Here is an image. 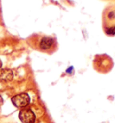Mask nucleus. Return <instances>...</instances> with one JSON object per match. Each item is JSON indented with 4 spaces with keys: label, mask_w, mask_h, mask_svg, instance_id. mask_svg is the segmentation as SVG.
Wrapping results in <instances>:
<instances>
[{
    "label": "nucleus",
    "mask_w": 115,
    "mask_h": 123,
    "mask_svg": "<svg viewBox=\"0 0 115 123\" xmlns=\"http://www.w3.org/2000/svg\"><path fill=\"white\" fill-rule=\"evenodd\" d=\"M12 103L13 105L15 106L16 108H24L27 107L30 103V96L27 93H19L17 95H14V97H12Z\"/></svg>",
    "instance_id": "nucleus-1"
},
{
    "label": "nucleus",
    "mask_w": 115,
    "mask_h": 123,
    "mask_svg": "<svg viewBox=\"0 0 115 123\" xmlns=\"http://www.w3.org/2000/svg\"><path fill=\"white\" fill-rule=\"evenodd\" d=\"M35 114L34 112L28 107L22 108L19 111V120L23 123H33L35 121Z\"/></svg>",
    "instance_id": "nucleus-2"
},
{
    "label": "nucleus",
    "mask_w": 115,
    "mask_h": 123,
    "mask_svg": "<svg viewBox=\"0 0 115 123\" xmlns=\"http://www.w3.org/2000/svg\"><path fill=\"white\" fill-rule=\"evenodd\" d=\"M14 78V73L9 68H0V82L7 83Z\"/></svg>",
    "instance_id": "nucleus-3"
},
{
    "label": "nucleus",
    "mask_w": 115,
    "mask_h": 123,
    "mask_svg": "<svg viewBox=\"0 0 115 123\" xmlns=\"http://www.w3.org/2000/svg\"><path fill=\"white\" fill-rule=\"evenodd\" d=\"M54 44V40L53 38L51 37H43L40 41V49H42V50H47V49H50L53 46Z\"/></svg>",
    "instance_id": "nucleus-4"
},
{
    "label": "nucleus",
    "mask_w": 115,
    "mask_h": 123,
    "mask_svg": "<svg viewBox=\"0 0 115 123\" xmlns=\"http://www.w3.org/2000/svg\"><path fill=\"white\" fill-rule=\"evenodd\" d=\"M106 33L109 35H114L115 34V26L108 28V29L106 30Z\"/></svg>",
    "instance_id": "nucleus-5"
},
{
    "label": "nucleus",
    "mask_w": 115,
    "mask_h": 123,
    "mask_svg": "<svg viewBox=\"0 0 115 123\" xmlns=\"http://www.w3.org/2000/svg\"><path fill=\"white\" fill-rule=\"evenodd\" d=\"M66 73L68 75H73L74 74V67H72V66L68 67V68L66 69Z\"/></svg>",
    "instance_id": "nucleus-6"
},
{
    "label": "nucleus",
    "mask_w": 115,
    "mask_h": 123,
    "mask_svg": "<svg viewBox=\"0 0 115 123\" xmlns=\"http://www.w3.org/2000/svg\"><path fill=\"white\" fill-rule=\"evenodd\" d=\"M109 18H114L115 17V14H114V12H111L110 14H109Z\"/></svg>",
    "instance_id": "nucleus-7"
},
{
    "label": "nucleus",
    "mask_w": 115,
    "mask_h": 123,
    "mask_svg": "<svg viewBox=\"0 0 115 123\" xmlns=\"http://www.w3.org/2000/svg\"><path fill=\"white\" fill-rule=\"evenodd\" d=\"M2 65H3V64H2V60L0 59V68H2Z\"/></svg>",
    "instance_id": "nucleus-8"
},
{
    "label": "nucleus",
    "mask_w": 115,
    "mask_h": 123,
    "mask_svg": "<svg viewBox=\"0 0 115 123\" xmlns=\"http://www.w3.org/2000/svg\"><path fill=\"white\" fill-rule=\"evenodd\" d=\"M1 103H2V99H1V97H0V105H1Z\"/></svg>",
    "instance_id": "nucleus-9"
}]
</instances>
